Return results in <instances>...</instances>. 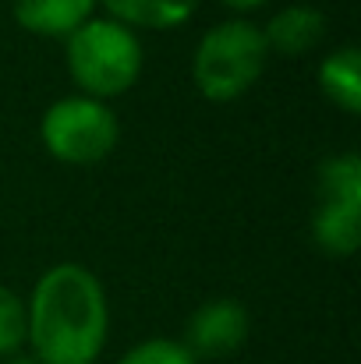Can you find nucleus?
I'll list each match as a JSON object with an SVG mask.
<instances>
[{
  "mask_svg": "<svg viewBox=\"0 0 361 364\" xmlns=\"http://www.w3.org/2000/svg\"><path fill=\"white\" fill-rule=\"evenodd\" d=\"M68 68L82 89L96 96H117L142 71V46L127 25L114 18H93L68 36Z\"/></svg>",
  "mask_w": 361,
  "mask_h": 364,
  "instance_id": "nucleus-2",
  "label": "nucleus"
},
{
  "mask_svg": "<svg viewBox=\"0 0 361 364\" xmlns=\"http://www.w3.org/2000/svg\"><path fill=\"white\" fill-rule=\"evenodd\" d=\"M231 7H255V4H262V0H227Z\"/></svg>",
  "mask_w": 361,
  "mask_h": 364,
  "instance_id": "nucleus-13",
  "label": "nucleus"
},
{
  "mask_svg": "<svg viewBox=\"0 0 361 364\" xmlns=\"http://www.w3.org/2000/svg\"><path fill=\"white\" fill-rule=\"evenodd\" d=\"M319 82L330 92V100H337L344 110H361V57L355 46L333 50L319 64Z\"/></svg>",
  "mask_w": 361,
  "mask_h": 364,
  "instance_id": "nucleus-9",
  "label": "nucleus"
},
{
  "mask_svg": "<svg viewBox=\"0 0 361 364\" xmlns=\"http://www.w3.org/2000/svg\"><path fill=\"white\" fill-rule=\"evenodd\" d=\"M28 340L39 364H93L107 340V297L100 279L75 265H53L32 290Z\"/></svg>",
  "mask_w": 361,
  "mask_h": 364,
  "instance_id": "nucleus-1",
  "label": "nucleus"
},
{
  "mask_svg": "<svg viewBox=\"0 0 361 364\" xmlns=\"http://www.w3.org/2000/svg\"><path fill=\"white\" fill-rule=\"evenodd\" d=\"M120 364H199L184 343H174V340H145L138 347H131Z\"/></svg>",
  "mask_w": 361,
  "mask_h": 364,
  "instance_id": "nucleus-12",
  "label": "nucleus"
},
{
  "mask_svg": "<svg viewBox=\"0 0 361 364\" xmlns=\"http://www.w3.org/2000/svg\"><path fill=\"white\" fill-rule=\"evenodd\" d=\"M361 216V159L355 152L330 156L319 166V205L312 213V237L330 255L358 247Z\"/></svg>",
  "mask_w": 361,
  "mask_h": 364,
  "instance_id": "nucleus-5",
  "label": "nucleus"
},
{
  "mask_svg": "<svg viewBox=\"0 0 361 364\" xmlns=\"http://www.w3.org/2000/svg\"><path fill=\"white\" fill-rule=\"evenodd\" d=\"M28 336V315H25V304L7 290L0 287V358L14 354L21 347V340Z\"/></svg>",
  "mask_w": 361,
  "mask_h": 364,
  "instance_id": "nucleus-11",
  "label": "nucleus"
},
{
  "mask_svg": "<svg viewBox=\"0 0 361 364\" xmlns=\"http://www.w3.org/2000/svg\"><path fill=\"white\" fill-rule=\"evenodd\" d=\"M11 364H36V361H28V358H18V361H11Z\"/></svg>",
  "mask_w": 361,
  "mask_h": 364,
  "instance_id": "nucleus-14",
  "label": "nucleus"
},
{
  "mask_svg": "<svg viewBox=\"0 0 361 364\" xmlns=\"http://www.w3.org/2000/svg\"><path fill=\"white\" fill-rule=\"evenodd\" d=\"M248 336V311L238 301H209L202 304L184 329V347L192 358H227Z\"/></svg>",
  "mask_w": 361,
  "mask_h": 364,
  "instance_id": "nucleus-6",
  "label": "nucleus"
},
{
  "mask_svg": "<svg viewBox=\"0 0 361 364\" xmlns=\"http://www.w3.org/2000/svg\"><path fill=\"white\" fill-rule=\"evenodd\" d=\"M266 36L258 25L244 21V18H231L213 25L195 50V85L209 96V100H234L241 96L266 64Z\"/></svg>",
  "mask_w": 361,
  "mask_h": 364,
  "instance_id": "nucleus-3",
  "label": "nucleus"
},
{
  "mask_svg": "<svg viewBox=\"0 0 361 364\" xmlns=\"http://www.w3.org/2000/svg\"><path fill=\"white\" fill-rule=\"evenodd\" d=\"M326 32V14L312 4H294L273 14V21L266 25V46H276L283 53H301L308 46H315Z\"/></svg>",
  "mask_w": 361,
  "mask_h": 364,
  "instance_id": "nucleus-7",
  "label": "nucleus"
},
{
  "mask_svg": "<svg viewBox=\"0 0 361 364\" xmlns=\"http://www.w3.org/2000/svg\"><path fill=\"white\" fill-rule=\"evenodd\" d=\"M117 18L135 21V25H152V28H167V25H181L195 0H103Z\"/></svg>",
  "mask_w": 361,
  "mask_h": 364,
  "instance_id": "nucleus-10",
  "label": "nucleus"
},
{
  "mask_svg": "<svg viewBox=\"0 0 361 364\" xmlns=\"http://www.w3.org/2000/svg\"><path fill=\"white\" fill-rule=\"evenodd\" d=\"M43 141L57 159L93 163L117 141V117L96 96H64L43 114Z\"/></svg>",
  "mask_w": 361,
  "mask_h": 364,
  "instance_id": "nucleus-4",
  "label": "nucleus"
},
{
  "mask_svg": "<svg viewBox=\"0 0 361 364\" xmlns=\"http://www.w3.org/2000/svg\"><path fill=\"white\" fill-rule=\"evenodd\" d=\"M93 0H14V18L43 36H71L89 21Z\"/></svg>",
  "mask_w": 361,
  "mask_h": 364,
  "instance_id": "nucleus-8",
  "label": "nucleus"
}]
</instances>
